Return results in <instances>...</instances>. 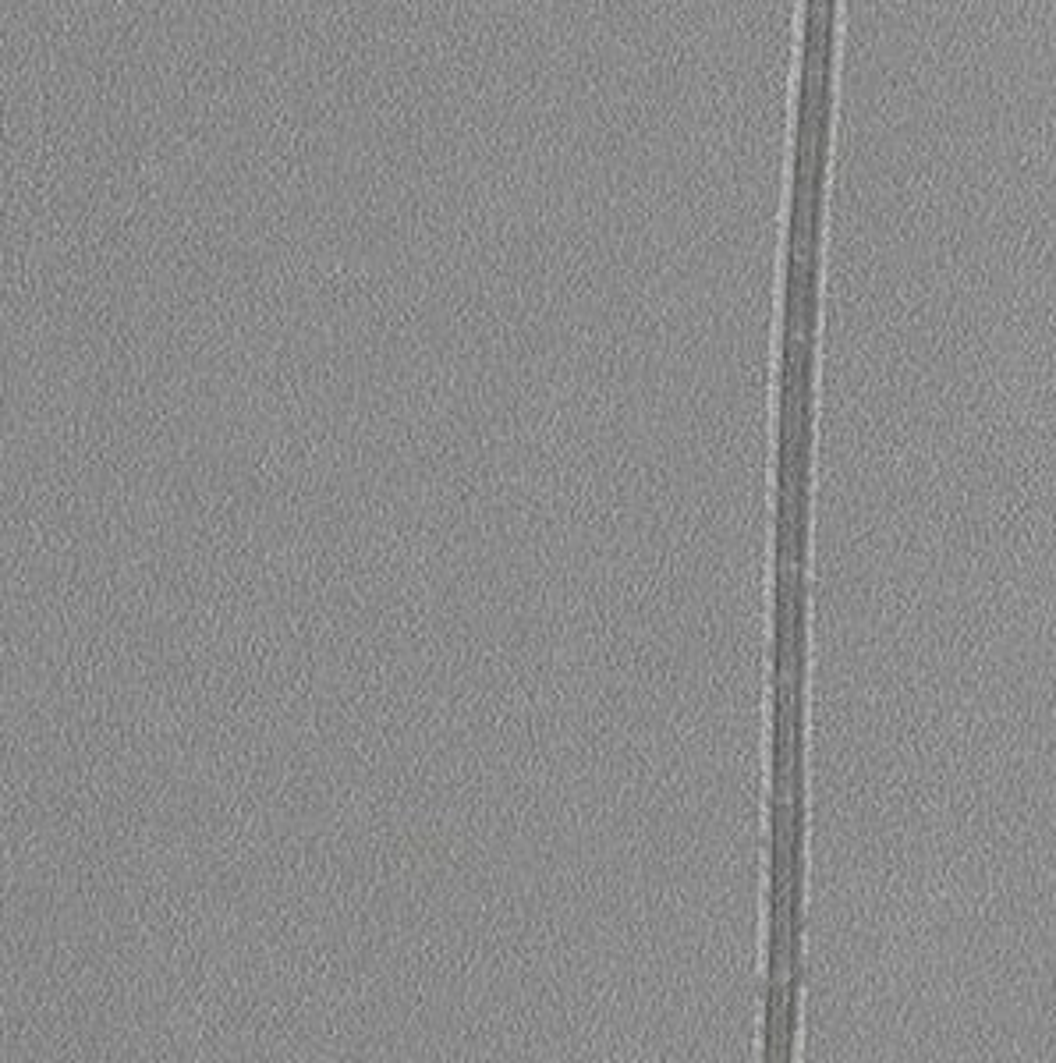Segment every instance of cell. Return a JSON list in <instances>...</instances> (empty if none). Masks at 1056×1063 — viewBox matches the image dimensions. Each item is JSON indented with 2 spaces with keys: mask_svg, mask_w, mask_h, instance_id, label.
<instances>
[{
  "mask_svg": "<svg viewBox=\"0 0 1056 1063\" xmlns=\"http://www.w3.org/2000/svg\"><path fill=\"white\" fill-rule=\"evenodd\" d=\"M784 982L766 986V1025H762V1063H780L784 1053Z\"/></svg>",
  "mask_w": 1056,
  "mask_h": 1063,
  "instance_id": "cell-1",
  "label": "cell"
}]
</instances>
